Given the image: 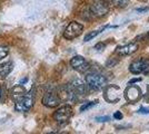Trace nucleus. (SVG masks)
<instances>
[{"label": "nucleus", "instance_id": "20", "mask_svg": "<svg viewBox=\"0 0 149 134\" xmlns=\"http://www.w3.org/2000/svg\"><path fill=\"white\" fill-rule=\"evenodd\" d=\"M105 47H106V44H104V43H99V44H97L96 46H95V49H97V51H102Z\"/></svg>", "mask_w": 149, "mask_h": 134}, {"label": "nucleus", "instance_id": "19", "mask_svg": "<svg viewBox=\"0 0 149 134\" xmlns=\"http://www.w3.org/2000/svg\"><path fill=\"white\" fill-rule=\"evenodd\" d=\"M96 121L107 122V121H110V117H109V116H99V117H96Z\"/></svg>", "mask_w": 149, "mask_h": 134}, {"label": "nucleus", "instance_id": "13", "mask_svg": "<svg viewBox=\"0 0 149 134\" xmlns=\"http://www.w3.org/2000/svg\"><path fill=\"white\" fill-rule=\"evenodd\" d=\"M13 69V64L11 62H5L0 64V77L5 78L7 77Z\"/></svg>", "mask_w": 149, "mask_h": 134}, {"label": "nucleus", "instance_id": "5", "mask_svg": "<svg viewBox=\"0 0 149 134\" xmlns=\"http://www.w3.org/2000/svg\"><path fill=\"white\" fill-rule=\"evenodd\" d=\"M84 32V26L81 25L80 22H77V21H71L67 28L65 29L63 32V37L68 40H72V39L79 37L81 34Z\"/></svg>", "mask_w": 149, "mask_h": 134}, {"label": "nucleus", "instance_id": "14", "mask_svg": "<svg viewBox=\"0 0 149 134\" xmlns=\"http://www.w3.org/2000/svg\"><path fill=\"white\" fill-rule=\"evenodd\" d=\"M26 92H25V88L21 86V85H17V86H15L11 91V95L15 100H18L19 97H21L22 95H25Z\"/></svg>", "mask_w": 149, "mask_h": 134}, {"label": "nucleus", "instance_id": "11", "mask_svg": "<svg viewBox=\"0 0 149 134\" xmlns=\"http://www.w3.org/2000/svg\"><path fill=\"white\" fill-rule=\"evenodd\" d=\"M138 51V44L137 43H130V44L124 45V46H120L117 47L116 49V54L119 56H128L134 54L135 51Z\"/></svg>", "mask_w": 149, "mask_h": 134}, {"label": "nucleus", "instance_id": "10", "mask_svg": "<svg viewBox=\"0 0 149 134\" xmlns=\"http://www.w3.org/2000/svg\"><path fill=\"white\" fill-rule=\"evenodd\" d=\"M109 7L106 2H95L90 6V13L93 16H104L108 13Z\"/></svg>", "mask_w": 149, "mask_h": 134}, {"label": "nucleus", "instance_id": "2", "mask_svg": "<svg viewBox=\"0 0 149 134\" xmlns=\"http://www.w3.org/2000/svg\"><path fill=\"white\" fill-rule=\"evenodd\" d=\"M72 107L70 105H63L61 107L57 109L56 112L54 113V119L55 121L60 124V125H65L69 122V120L72 116Z\"/></svg>", "mask_w": 149, "mask_h": 134}, {"label": "nucleus", "instance_id": "18", "mask_svg": "<svg viewBox=\"0 0 149 134\" xmlns=\"http://www.w3.org/2000/svg\"><path fill=\"white\" fill-rule=\"evenodd\" d=\"M110 1H111V4L113 5V6L120 7V8L125 7L128 2H129V0H110Z\"/></svg>", "mask_w": 149, "mask_h": 134}, {"label": "nucleus", "instance_id": "6", "mask_svg": "<svg viewBox=\"0 0 149 134\" xmlns=\"http://www.w3.org/2000/svg\"><path fill=\"white\" fill-rule=\"evenodd\" d=\"M61 103V100L58 94L54 93V92H47L42 97V104L47 107H57L59 104Z\"/></svg>", "mask_w": 149, "mask_h": 134}, {"label": "nucleus", "instance_id": "8", "mask_svg": "<svg viewBox=\"0 0 149 134\" xmlns=\"http://www.w3.org/2000/svg\"><path fill=\"white\" fill-rule=\"evenodd\" d=\"M69 86L71 87L72 92L74 93V95L77 96V98L79 96H85L88 92V85H86L81 79H74Z\"/></svg>", "mask_w": 149, "mask_h": 134}, {"label": "nucleus", "instance_id": "26", "mask_svg": "<svg viewBox=\"0 0 149 134\" xmlns=\"http://www.w3.org/2000/svg\"><path fill=\"white\" fill-rule=\"evenodd\" d=\"M1 96H2V89L0 88V98H1Z\"/></svg>", "mask_w": 149, "mask_h": 134}, {"label": "nucleus", "instance_id": "22", "mask_svg": "<svg viewBox=\"0 0 149 134\" xmlns=\"http://www.w3.org/2000/svg\"><path fill=\"white\" fill-rule=\"evenodd\" d=\"M113 117L116 119V120H121L123 119V114H121V112H116L115 114H113Z\"/></svg>", "mask_w": 149, "mask_h": 134}, {"label": "nucleus", "instance_id": "7", "mask_svg": "<svg viewBox=\"0 0 149 134\" xmlns=\"http://www.w3.org/2000/svg\"><path fill=\"white\" fill-rule=\"evenodd\" d=\"M70 65H71V67H72L74 70L81 72V73H82V72H86V70L89 68V64L87 63V60L82 57V56H79V55L74 56V57L71 58Z\"/></svg>", "mask_w": 149, "mask_h": 134}, {"label": "nucleus", "instance_id": "15", "mask_svg": "<svg viewBox=\"0 0 149 134\" xmlns=\"http://www.w3.org/2000/svg\"><path fill=\"white\" fill-rule=\"evenodd\" d=\"M109 27H110V26H105V27H102L101 29H98V30H95V32H89V34H87V35L85 36V38H84V41H89V40H91V39H93L95 37H97L99 34H101V32H104L105 29L109 28Z\"/></svg>", "mask_w": 149, "mask_h": 134}, {"label": "nucleus", "instance_id": "12", "mask_svg": "<svg viewBox=\"0 0 149 134\" xmlns=\"http://www.w3.org/2000/svg\"><path fill=\"white\" fill-rule=\"evenodd\" d=\"M106 97L108 101H110L111 103H115L119 101V87L118 86H115V85H111L107 88V92H106Z\"/></svg>", "mask_w": 149, "mask_h": 134}, {"label": "nucleus", "instance_id": "17", "mask_svg": "<svg viewBox=\"0 0 149 134\" xmlns=\"http://www.w3.org/2000/svg\"><path fill=\"white\" fill-rule=\"evenodd\" d=\"M9 54V48L7 46H0V60L6 58Z\"/></svg>", "mask_w": 149, "mask_h": 134}, {"label": "nucleus", "instance_id": "23", "mask_svg": "<svg viewBox=\"0 0 149 134\" xmlns=\"http://www.w3.org/2000/svg\"><path fill=\"white\" fill-rule=\"evenodd\" d=\"M149 11V8H141V9H137V13H146Z\"/></svg>", "mask_w": 149, "mask_h": 134}, {"label": "nucleus", "instance_id": "1", "mask_svg": "<svg viewBox=\"0 0 149 134\" xmlns=\"http://www.w3.org/2000/svg\"><path fill=\"white\" fill-rule=\"evenodd\" d=\"M86 84L93 91H99L107 85V78L99 73H89L86 76Z\"/></svg>", "mask_w": 149, "mask_h": 134}, {"label": "nucleus", "instance_id": "9", "mask_svg": "<svg viewBox=\"0 0 149 134\" xmlns=\"http://www.w3.org/2000/svg\"><path fill=\"white\" fill-rule=\"evenodd\" d=\"M140 96H141L140 88L137 87V86H134V85L129 86L128 88L126 89V92H125V97H126V100L128 102H131V103L137 102L140 98Z\"/></svg>", "mask_w": 149, "mask_h": 134}, {"label": "nucleus", "instance_id": "24", "mask_svg": "<svg viewBox=\"0 0 149 134\" xmlns=\"http://www.w3.org/2000/svg\"><path fill=\"white\" fill-rule=\"evenodd\" d=\"M141 81V78H134V79H131L129 84H134V83H137V82H140Z\"/></svg>", "mask_w": 149, "mask_h": 134}, {"label": "nucleus", "instance_id": "4", "mask_svg": "<svg viewBox=\"0 0 149 134\" xmlns=\"http://www.w3.org/2000/svg\"><path fill=\"white\" fill-rule=\"evenodd\" d=\"M129 70L135 75H138V74L149 75V59L139 58L137 60H134L129 66Z\"/></svg>", "mask_w": 149, "mask_h": 134}, {"label": "nucleus", "instance_id": "25", "mask_svg": "<svg viewBox=\"0 0 149 134\" xmlns=\"http://www.w3.org/2000/svg\"><path fill=\"white\" fill-rule=\"evenodd\" d=\"M26 82H28V78H24V79H21V84L26 83Z\"/></svg>", "mask_w": 149, "mask_h": 134}, {"label": "nucleus", "instance_id": "16", "mask_svg": "<svg viewBox=\"0 0 149 134\" xmlns=\"http://www.w3.org/2000/svg\"><path fill=\"white\" fill-rule=\"evenodd\" d=\"M98 103V101L96 100V101H93V102H88V103H85L84 105H81L80 107V112H85V111H87V109H91L93 106H95L96 104Z\"/></svg>", "mask_w": 149, "mask_h": 134}, {"label": "nucleus", "instance_id": "3", "mask_svg": "<svg viewBox=\"0 0 149 134\" xmlns=\"http://www.w3.org/2000/svg\"><path fill=\"white\" fill-rule=\"evenodd\" d=\"M33 102H35V98H33V95L31 93L25 94V95H22L21 97H19L18 100H16L15 109L17 112H21V113L28 112L32 107Z\"/></svg>", "mask_w": 149, "mask_h": 134}, {"label": "nucleus", "instance_id": "21", "mask_svg": "<svg viewBox=\"0 0 149 134\" xmlns=\"http://www.w3.org/2000/svg\"><path fill=\"white\" fill-rule=\"evenodd\" d=\"M138 113H139V114H149V109L141 107V109H138Z\"/></svg>", "mask_w": 149, "mask_h": 134}]
</instances>
